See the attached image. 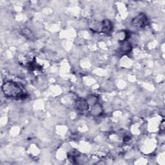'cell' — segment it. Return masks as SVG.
I'll return each instance as SVG.
<instances>
[{"mask_svg": "<svg viewBox=\"0 0 165 165\" xmlns=\"http://www.w3.org/2000/svg\"><path fill=\"white\" fill-rule=\"evenodd\" d=\"M2 91L5 96L10 98L25 97V94L23 92L20 85L17 83L9 81L3 84Z\"/></svg>", "mask_w": 165, "mask_h": 165, "instance_id": "6da1fadb", "label": "cell"}, {"mask_svg": "<svg viewBox=\"0 0 165 165\" xmlns=\"http://www.w3.org/2000/svg\"><path fill=\"white\" fill-rule=\"evenodd\" d=\"M132 23L134 27L138 28H143L145 27L147 23L146 16L144 14H140L132 19Z\"/></svg>", "mask_w": 165, "mask_h": 165, "instance_id": "7a4b0ae2", "label": "cell"}, {"mask_svg": "<svg viewBox=\"0 0 165 165\" xmlns=\"http://www.w3.org/2000/svg\"><path fill=\"white\" fill-rule=\"evenodd\" d=\"M76 108L81 112H85L89 110V104L88 103L86 99H78L76 102Z\"/></svg>", "mask_w": 165, "mask_h": 165, "instance_id": "3957f363", "label": "cell"}, {"mask_svg": "<svg viewBox=\"0 0 165 165\" xmlns=\"http://www.w3.org/2000/svg\"><path fill=\"white\" fill-rule=\"evenodd\" d=\"M103 112V109L102 106L97 103L96 104L92 106L90 113L92 115H94V116H98V115H100L102 114Z\"/></svg>", "mask_w": 165, "mask_h": 165, "instance_id": "277c9868", "label": "cell"}, {"mask_svg": "<svg viewBox=\"0 0 165 165\" xmlns=\"http://www.w3.org/2000/svg\"><path fill=\"white\" fill-rule=\"evenodd\" d=\"M101 23H102V30H101V32L107 34L110 33L112 29H113V26H112V23L110 21L105 19L103 20Z\"/></svg>", "mask_w": 165, "mask_h": 165, "instance_id": "5b68a950", "label": "cell"}, {"mask_svg": "<svg viewBox=\"0 0 165 165\" xmlns=\"http://www.w3.org/2000/svg\"><path fill=\"white\" fill-rule=\"evenodd\" d=\"M90 27L94 31L101 32V30H102V23L97 22V21H93L90 24Z\"/></svg>", "mask_w": 165, "mask_h": 165, "instance_id": "8992f818", "label": "cell"}, {"mask_svg": "<svg viewBox=\"0 0 165 165\" xmlns=\"http://www.w3.org/2000/svg\"><path fill=\"white\" fill-rule=\"evenodd\" d=\"M132 46L129 43L124 41L123 43L121 45V48H120V51L122 53H127L131 50Z\"/></svg>", "mask_w": 165, "mask_h": 165, "instance_id": "52a82bcc", "label": "cell"}, {"mask_svg": "<svg viewBox=\"0 0 165 165\" xmlns=\"http://www.w3.org/2000/svg\"><path fill=\"white\" fill-rule=\"evenodd\" d=\"M86 101L88 103H89V106H93V105L97 103L98 98L96 96H93V95H92V96H90L87 98Z\"/></svg>", "mask_w": 165, "mask_h": 165, "instance_id": "ba28073f", "label": "cell"}, {"mask_svg": "<svg viewBox=\"0 0 165 165\" xmlns=\"http://www.w3.org/2000/svg\"><path fill=\"white\" fill-rule=\"evenodd\" d=\"M128 37V34L125 31H121L119 33L118 39L121 42H124Z\"/></svg>", "mask_w": 165, "mask_h": 165, "instance_id": "9c48e42d", "label": "cell"}, {"mask_svg": "<svg viewBox=\"0 0 165 165\" xmlns=\"http://www.w3.org/2000/svg\"><path fill=\"white\" fill-rule=\"evenodd\" d=\"M23 34L29 40H32L34 37V35L32 33V32L28 29H24L23 30Z\"/></svg>", "mask_w": 165, "mask_h": 165, "instance_id": "30bf717a", "label": "cell"}, {"mask_svg": "<svg viewBox=\"0 0 165 165\" xmlns=\"http://www.w3.org/2000/svg\"><path fill=\"white\" fill-rule=\"evenodd\" d=\"M160 128H161V130H162V131H164V121H163L162 123L161 124Z\"/></svg>", "mask_w": 165, "mask_h": 165, "instance_id": "8fae6325", "label": "cell"}]
</instances>
